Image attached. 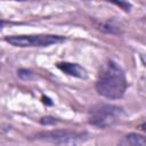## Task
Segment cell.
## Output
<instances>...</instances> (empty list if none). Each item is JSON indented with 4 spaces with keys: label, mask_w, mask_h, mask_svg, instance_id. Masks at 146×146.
<instances>
[{
    "label": "cell",
    "mask_w": 146,
    "mask_h": 146,
    "mask_svg": "<svg viewBox=\"0 0 146 146\" xmlns=\"http://www.w3.org/2000/svg\"><path fill=\"white\" fill-rule=\"evenodd\" d=\"M97 92L108 99L122 98L127 90V78L124 71L113 60H107L103 64L97 80Z\"/></svg>",
    "instance_id": "6da1fadb"
},
{
    "label": "cell",
    "mask_w": 146,
    "mask_h": 146,
    "mask_svg": "<svg viewBox=\"0 0 146 146\" xmlns=\"http://www.w3.org/2000/svg\"><path fill=\"white\" fill-rule=\"evenodd\" d=\"M122 108L110 104H99L89 110L88 121L97 128H107L114 124L121 116Z\"/></svg>",
    "instance_id": "7a4b0ae2"
},
{
    "label": "cell",
    "mask_w": 146,
    "mask_h": 146,
    "mask_svg": "<svg viewBox=\"0 0 146 146\" xmlns=\"http://www.w3.org/2000/svg\"><path fill=\"white\" fill-rule=\"evenodd\" d=\"M5 40L15 47H48L60 43L65 40L64 36L54 34H33V35H11Z\"/></svg>",
    "instance_id": "3957f363"
},
{
    "label": "cell",
    "mask_w": 146,
    "mask_h": 146,
    "mask_svg": "<svg viewBox=\"0 0 146 146\" xmlns=\"http://www.w3.org/2000/svg\"><path fill=\"white\" fill-rule=\"evenodd\" d=\"M57 67L72 76L75 78H80V79H86L87 78V71L79 64L76 63H68V62H62V63H57Z\"/></svg>",
    "instance_id": "277c9868"
},
{
    "label": "cell",
    "mask_w": 146,
    "mask_h": 146,
    "mask_svg": "<svg viewBox=\"0 0 146 146\" xmlns=\"http://www.w3.org/2000/svg\"><path fill=\"white\" fill-rule=\"evenodd\" d=\"M43 139L47 140H51V141H58V143H66L68 140H72L76 137L75 132H71V131H51V132H47L42 135Z\"/></svg>",
    "instance_id": "5b68a950"
},
{
    "label": "cell",
    "mask_w": 146,
    "mask_h": 146,
    "mask_svg": "<svg viewBox=\"0 0 146 146\" xmlns=\"http://www.w3.org/2000/svg\"><path fill=\"white\" fill-rule=\"evenodd\" d=\"M117 146H146V137L139 133H128L119 141Z\"/></svg>",
    "instance_id": "8992f818"
}]
</instances>
